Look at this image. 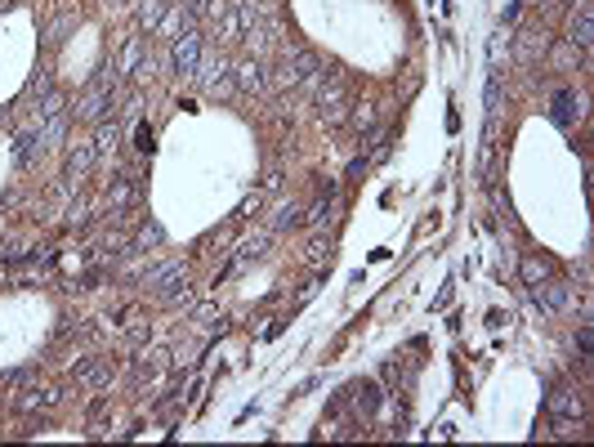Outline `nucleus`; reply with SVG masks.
I'll use <instances>...</instances> for the list:
<instances>
[{"mask_svg": "<svg viewBox=\"0 0 594 447\" xmlns=\"http://www.w3.org/2000/svg\"><path fill=\"white\" fill-rule=\"evenodd\" d=\"M550 116H554V126H563V130H567V126H572V121L581 116V103H576V94H572V90L554 94V112H550Z\"/></svg>", "mask_w": 594, "mask_h": 447, "instance_id": "1", "label": "nucleus"}, {"mask_svg": "<svg viewBox=\"0 0 594 447\" xmlns=\"http://www.w3.org/2000/svg\"><path fill=\"white\" fill-rule=\"evenodd\" d=\"M197 58H201L197 36H184V41L175 45V63H179V72H197Z\"/></svg>", "mask_w": 594, "mask_h": 447, "instance_id": "2", "label": "nucleus"}, {"mask_svg": "<svg viewBox=\"0 0 594 447\" xmlns=\"http://www.w3.org/2000/svg\"><path fill=\"white\" fill-rule=\"evenodd\" d=\"M536 305H541L545 313L563 309V305H567V286H541V282H536Z\"/></svg>", "mask_w": 594, "mask_h": 447, "instance_id": "3", "label": "nucleus"}, {"mask_svg": "<svg viewBox=\"0 0 594 447\" xmlns=\"http://www.w3.org/2000/svg\"><path fill=\"white\" fill-rule=\"evenodd\" d=\"M545 273H550V260H545V255H527V260H523V277H527L532 286H536Z\"/></svg>", "mask_w": 594, "mask_h": 447, "instance_id": "4", "label": "nucleus"}, {"mask_svg": "<svg viewBox=\"0 0 594 447\" xmlns=\"http://www.w3.org/2000/svg\"><path fill=\"white\" fill-rule=\"evenodd\" d=\"M550 412H563V416H572V412H581V398H572L567 389H559L550 398Z\"/></svg>", "mask_w": 594, "mask_h": 447, "instance_id": "5", "label": "nucleus"}, {"mask_svg": "<svg viewBox=\"0 0 594 447\" xmlns=\"http://www.w3.org/2000/svg\"><path fill=\"white\" fill-rule=\"evenodd\" d=\"M590 32H594V18H590V9L576 18V27H572V41L576 45H590Z\"/></svg>", "mask_w": 594, "mask_h": 447, "instance_id": "6", "label": "nucleus"}, {"mask_svg": "<svg viewBox=\"0 0 594 447\" xmlns=\"http://www.w3.org/2000/svg\"><path fill=\"white\" fill-rule=\"evenodd\" d=\"M90 166H94V152H90V148L72 152V171H76V175H85V171H90Z\"/></svg>", "mask_w": 594, "mask_h": 447, "instance_id": "7", "label": "nucleus"}, {"mask_svg": "<svg viewBox=\"0 0 594 447\" xmlns=\"http://www.w3.org/2000/svg\"><path fill=\"white\" fill-rule=\"evenodd\" d=\"M241 90H259V67H241Z\"/></svg>", "mask_w": 594, "mask_h": 447, "instance_id": "8", "label": "nucleus"}, {"mask_svg": "<svg viewBox=\"0 0 594 447\" xmlns=\"http://www.w3.org/2000/svg\"><path fill=\"white\" fill-rule=\"evenodd\" d=\"M139 148H143V152H152V148H156V135H152V126H139Z\"/></svg>", "mask_w": 594, "mask_h": 447, "instance_id": "9", "label": "nucleus"}]
</instances>
